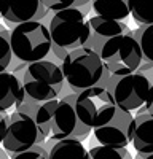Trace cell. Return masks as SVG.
Here are the masks:
<instances>
[{"label":"cell","instance_id":"6da1fadb","mask_svg":"<svg viewBox=\"0 0 153 159\" xmlns=\"http://www.w3.org/2000/svg\"><path fill=\"white\" fill-rule=\"evenodd\" d=\"M61 70L64 80L78 94L80 91L96 86L104 76V64L99 52L91 46H78L70 49L62 57Z\"/></svg>","mask_w":153,"mask_h":159},{"label":"cell","instance_id":"7a4b0ae2","mask_svg":"<svg viewBox=\"0 0 153 159\" xmlns=\"http://www.w3.org/2000/svg\"><path fill=\"white\" fill-rule=\"evenodd\" d=\"M8 42L11 54L24 64L45 59L53 46L48 25L37 19L16 24L10 32Z\"/></svg>","mask_w":153,"mask_h":159},{"label":"cell","instance_id":"3957f363","mask_svg":"<svg viewBox=\"0 0 153 159\" xmlns=\"http://www.w3.org/2000/svg\"><path fill=\"white\" fill-rule=\"evenodd\" d=\"M64 75L58 64L40 59L27 64L21 84L24 89V99L27 97L30 102H45L51 99H58L62 86Z\"/></svg>","mask_w":153,"mask_h":159},{"label":"cell","instance_id":"277c9868","mask_svg":"<svg viewBox=\"0 0 153 159\" xmlns=\"http://www.w3.org/2000/svg\"><path fill=\"white\" fill-rule=\"evenodd\" d=\"M99 56L104 69L113 76L129 75L139 70L142 64V51L132 34H123L107 38L99 46Z\"/></svg>","mask_w":153,"mask_h":159},{"label":"cell","instance_id":"5b68a950","mask_svg":"<svg viewBox=\"0 0 153 159\" xmlns=\"http://www.w3.org/2000/svg\"><path fill=\"white\" fill-rule=\"evenodd\" d=\"M48 30L53 45L66 51L85 46L91 38V30L88 21L85 19V13L75 7L54 11Z\"/></svg>","mask_w":153,"mask_h":159},{"label":"cell","instance_id":"8992f818","mask_svg":"<svg viewBox=\"0 0 153 159\" xmlns=\"http://www.w3.org/2000/svg\"><path fill=\"white\" fill-rule=\"evenodd\" d=\"M115 105L126 111L142 115L153 105V86L144 73H129L118 78L110 91Z\"/></svg>","mask_w":153,"mask_h":159},{"label":"cell","instance_id":"52a82bcc","mask_svg":"<svg viewBox=\"0 0 153 159\" xmlns=\"http://www.w3.org/2000/svg\"><path fill=\"white\" fill-rule=\"evenodd\" d=\"M115 105L112 92L102 86H91L80 91L75 97V111L80 121L88 127H97L113 116Z\"/></svg>","mask_w":153,"mask_h":159},{"label":"cell","instance_id":"ba28073f","mask_svg":"<svg viewBox=\"0 0 153 159\" xmlns=\"http://www.w3.org/2000/svg\"><path fill=\"white\" fill-rule=\"evenodd\" d=\"M0 143L7 153L15 154L32 148L34 145H43V140L34 118L27 111L16 110L8 115V124Z\"/></svg>","mask_w":153,"mask_h":159},{"label":"cell","instance_id":"9c48e42d","mask_svg":"<svg viewBox=\"0 0 153 159\" xmlns=\"http://www.w3.org/2000/svg\"><path fill=\"white\" fill-rule=\"evenodd\" d=\"M75 97L76 94H70L58 100L51 121V132L46 140H61L67 137L85 140L91 134L93 129L85 126L75 111Z\"/></svg>","mask_w":153,"mask_h":159},{"label":"cell","instance_id":"30bf717a","mask_svg":"<svg viewBox=\"0 0 153 159\" xmlns=\"http://www.w3.org/2000/svg\"><path fill=\"white\" fill-rule=\"evenodd\" d=\"M132 130L134 115L118 107L107 123L93 129L94 139L105 147H128L132 140Z\"/></svg>","mask_w":153,"mask_h":159},{"label":"cell","instance_id":"8fae6325","mask_svg":"<svg viewBox=\"0 0 153 159\" xmlns=\"http://www.w3.org/2000/svg\"><path fill=\"white\" fill-rule=\"evenodd\" d=\"M46 11L40 0H0V16L13 24L32 19L38 21L46 15Z\"/></svg>","mask_w":153,"mask_h":159},{"label":"cell","instance_id":"7c38bea8","mask_svg":"<svg viewBox=\"0 0 153 159\" xmlns=\"http://www.w3.org/2000/svg\"><path fill=\"white\" fill-rule=\"evenodd\" d=\"M24 103V89L21 80L11 72H0V113H7L11 108L16 110Z\"/></svg>","mask_w":153,"mask_h":159},{"label":"cell","instance_id":"4fadbf2b","mask_svg":"<svg viewBox=\"0 0 153 159\" xmlns=\"http://www.w3.org/2000/svg\"><path fill=\"white\" fill-rule=\"evenodd\" d=\"M132 145L137 156H145L153 153V113L145 111L134 116Z\"/></svg>","mask_w":153,"mask_h":159},{"label":"cell","instance_id":"5bb4252c","mask_svg":"<svg viewBox=\"0 0 153 159\" xmlns=\"http://www.w3.org/2000/svg\"><path fill=\"white\" fill-rule=\"evenodd\" d=\"M48 159H89V153L78 139H61L54 140L46 150Z\"/></svg>","mask_w":153,"mask_h":159},{"label":"cell","instance_id":"9a60e30c","mask_svg":"<svg viewBox=\"0 0 153 159\" xmlns=\"http://www.w3.org/2000/svg\"><path fill=\"white\" fill-rule=\"evenodd\" d=\"M58 100L59 99H51V100H45V102H37V105H34V107L29 105V108H22V107L18 108L22 111H27L34 118L43 143L46 142L49 132H51V121H53V113L58 105Z\"/></svg>","mask_w":153,"mask_h":159},{"label":"cell","instance_id":"2e32d148","mask_svg":"<svg viewBox=\"0 0 153 159\" xmlns=\"http://www.w3.org/2000/svg\"><path fill=\"white\" fill-rule=\"evenodd\" d=\"M89 24V30L91 34L97 38H102L105 42L107 38H112L115 35H123V34H131L129 27L123 22L117 19H109V18H102V16H93L88 21Z\"/></svg>","mask_w":153,"mask_h":159},{"label":"cell","instance_id":"e0dca14e","mask_svg":"<svg viewBox=\"0 0 153 159\" xmlns=\"http://www.w3.org/2000/svg\"><path fill=\"white\" fill-rule=\"evenodd\" d=\"M93 10L97 16L123 21L129 16L126 0H93Z\"/></svg>","mask_w":153,"mask_h":159},{"label":"cell","instance_id":"ac0fdd59","mask_svg":"<svg viewBox=\"0 0 153 159\" xmlns=\"http://www.w3.org/2000/svg\"><path fill=\"white\" fill-rule=\"evenodd\" d=\"M129 15L137 24H153V0H126Z\"/></svg>","mask_w":153,"mask_h":159},{"label":"cell","instance_id":"d6986e66","mask_svg":"<svg viewBox=\"0 0 153 159\" xmlns=\"http://www.w3.org/2000/svg\"><path fill=\"white\" fill-rule=\"evenodd\" d=\"M89 159H132L131 153L126 147H105V145H97L91 147Z\"/></svg>","mask_w":153,"mask_h":159},{"label":"cell","instance_id":"ffe728a7","mask_svg":"<svg viewBox=\"0 0 153 159\" xmlns=\"http://www.w3.org/2000/svg\"><path fill=\"white\" fill-rule=\"evenodd\" d=\"M137 42L140 45V51H142L144 59H147L148 62H153V24H148L145 29L140 30Z\"/></svg>","mask_w":153,"mask_h":159},{"label":"cell","instance_id":"44dd1931","mask_svg":"<svg viewBox=\"0 0 153 159\" xmlns=\"http://www.w3.org/2000/svg\"><path fill=\"white\" fill-rule=\"evenodd\" d=\"M8 34L5 30H0V72H3L8 69V65L11 62V48L8 42Z\"/></svg>","mask_w":153,"mask_h":159},{"label":"cell","instance_id":"7402d4cb","mask_svg":"<svg viewBox=\"0 0 153 159\" xmlns=\"http://www.w3.org/2000/svg\"><path fill=\"white\" fill-rule=\"evenodd\" d=\"M11 159H48V151L43 148V145H34L26 151L11 154Z\"/></svg>","mask_w":153,"mask_h":159},{"label":"cell","instance_id":"603a6c76","mask_svg":"<svg viewBox=\"0 0 153 159\" xmlns=\"http://www.w3.org/2000/svg\"><path fill=\"white\" fill-rule=\"evenodd\" d=\"M40 2L43 3V7H45L46 10L58 11V10H64V8L73 7L75 0H40Z\"/></svg>","mask_w":153,"mask_h":159},{"label":"cell","instance_id":"cb8c5ba5","mask_svg":"<svg viewBox=\"0 0 153 159\" xmlns=\"http://www.w3.org/2000/svg\"><path fill=\"white\" fill-rule=\"evenodd\" d=\"M0 159H8V153L3 148H0Z\"/></svg>","mask_w":153,"mask_h":159},{"label":"cell","instance_id":"d4e9b609","mask_svg":"<svg viewBox=\"0 0 153 159\" xmlns=\"http://www.w3.org/2000/svg\"><path fill=\"white\" fill-rule=\"evenodd\" d=\"M140 159H153V153H150V154H145V156H142Z\"/></svg>","mask_w":153,"mask_h":159},{"label":"cell","instance_id":"484cf974","mask_svg":"<svg viewBox=\"0 0 153 159\" xmlns=\"http://www.w3.org/2000/svg\"><path fill=\"white\" fill-rule=\"evenodd\" d=\"M136 159H140V156H137V157H136Z\"/></svg>","mask_w":153,"mask_h":159},{"label":"cell","instance_id":"4316f807","mask_svg":"<svg viewBox=\"0 0 153 159\" xmlns=\"http://www.w3.org/2000/svg\"><path fill=\"white\" fill-rule=\"evenodd\" d=\"M151 86H153V84H151Z\"/></svg>","mask_w":153,"mask_h":159}]
</instances>
